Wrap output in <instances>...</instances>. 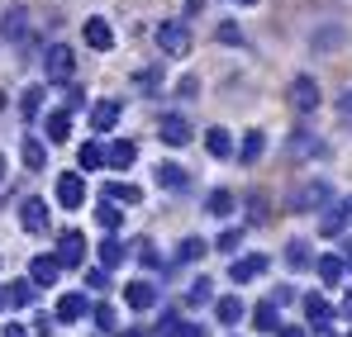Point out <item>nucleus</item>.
<instances>
[{"mask_svg": "<svg viewBox=\"0 0 352 337\" xmlns=\"http://www.w3.org/2000/svg\"><path fill=\"white\" fill-rule=\"evenodd\" d=\"M96 323H100V328H105V333H115V328H119L115 309H110V304H96Z\"/></svg>", "mask_w": 352, "mask_h": 337, "instance_id": "38", "label": "nucleus"}, {"mask_svg": "<svg viewBox=\"0 0 352 337\" xmlns=\"http://www.w3.org/2000/svg\"><path fill=\"white\" fill-rule=\"evenodd\" d=\"M81 105H86V91H67V114L81 110Z\"/></svg>", "mask_w": 352, "mask_h": 337, "instance_id": "44", "label": "nucleus"}, {"mask_svg": "<svg viewBox=\"0 0 352 337\" xmlns=\"http://www.w3.org/2000/svg\"><path fill=\"white\" fill-rule=\"evenodd\" d=\"M0 176H5V157H0Z\"/></svg>", "mask_w": 352, "mask_h": 337, "instance_id": "53", "label": "nucleus"}, {"mask_svg": "<svg viewBox=\"0 0 352 337\" xmlns=\"http://www.w3.org/2000/svg\"><path fill=\"white\" fill-rule=\"evenodd\" d=\"M157 138H162L167 148H186V143H190V124H186L181 114H162V124H157Z\"/></svg>", "mask_w": 352, "mask_h": 337, "instance_id": "7", "label": "nucleus"}, {"mask_svg": "<svg viewBox=\"0 0 352 337\" xmlns=\"http://www.w3.org/2000/svg\"><path fill=\"white\" fill-rule=\"evenodd\" d=\"M58 205L62 209H81L86 205V181L76 171H62L58 176Z\"/></svg>", "mask_w": 352, "mask_h": 337, "instance_id": "4", "label": "nucleus"}, {"mask_svg": "<svg viewBox=\"0 0 352 337\" xmlns=\"http://www.w3.org/2000/svg\"><path fill=\"white\" fill-rule=\"evenodd\" d=\"M5 337H29V333H24V323H10V328H5Z\"/></svg>", "mask_w": 352, "mask_h": 337, "instance_id": "46", "label": "nucleus"}, {"mask_svg": "<svg viewBox=\"0 0 352 337\" xmlns=\"http://www.w3.org/2000/svg\"><path fill=\"white\" fill-rule=\"evenodd\" d=\"M72 71H76V57H72V48H67V43H53V48L43 53V76L62 86V81H72Z\"/></svg>", "mask_w": 352, "mask_h": 337, "instance_id": "2", "label": "nucleus"}, {"mask_svg": "<svg viewBox=\"0 0 352 337\" xmlns=\"http://www.w3.org/2000/svg\"><path fill=\"white\" fill-rule=\"evenodd\" d=\"M252 323H257L262 333H276V328H281V309H276L272 299H262V304L252 309Z\"/></svg>", "mask_w": 352, "mask_h": 337, "instance_id": "22", "label": "nucleus"}, {"mask_svg": "<svg viewBox=\"0 0 352 337\" xmlns=\"http://www.w3.org/2000/svg\"><path fill=\"white\" fill-rule=\"evenodd\" d=\"M0 110H5V91H0Z\"/></svg>", "mask_w": 352, "mask_h": 337, "instance_id": "51", "label": "nucleus"}, {"mask_svg": "<svg viewBox=\"0 0 352 337\" xmlns=\"http://www.w3.org/2000/svg\"><path fill=\"white\" fill-rule=\"evenodd\" d=\"M38 110H43V91L29 86V91L19 95V114H24V119H38Z\"/></svg>", "mask_w": 352, "mask_h": 337, "instance_id": "34", "label": "nucleus"}, {"mask_svg": "<svg viewBox=\"0 0 352 337\" xmlns=\"http://www.w3.org/2000/svg\"><path fill=\"white\" fill-rule=\"evenodd\" d=\"M343 271H352V242H348V252H343Z\"/></svg>", "mask_w": 352, "mask_h": 337, "instance_id": "48", "label": "nucleus"}, {"mask_svg": "<svg viewBox=\"0 0 352 337\" xmlns=\"http://www.w3.org/2000/svg\"><path fill=\"white\" fill-rule=\"evenodd\" d=\"M53 262H58V271H62V266L72 271V266H81V262H86V237H81L76 228H72V233H62L58 257H53Z\"/></svg>", "mask_w": 352, "mask_h": 337, "instance_id": "5", "label": "nucleus"}, {"mask_svg": "<svg viewBox=\"0 0 352 337\" xmlns=\"http://www.w3.org/2000/svg\"><path fill=\"white\" fill-rule=\"evenodd\" d=\"M319 337H333V333H319Z\"/></svg>", "mask_w": 352, "mask_h": 337, "instance_id": "54", "label": "nucleus"}, {"mask_svg": "<svg viewBox=\"0 0 352 337\" xmlns=\"http://www.w3.org/2000/svg\"><path fill=\"white\" fill-rule=\"evenodd\" d=\"M138 86H143V91H153V86H157V67H148V71H138Z\"/></svg>", "mask_w": 352, "mask_h": 337, "instance_id": "43", "label": "nucleus"}, {"mask_svg": "<svg viewBox=\"0 0 352 337\" xmlns=\"http://www.w3.org/2000/svg\"><path fill=\"white\" fill-rule=\"evenodd\" d=\"M29 299H34V285L29 281H10L5 285V304H10V309H24Z\"/></svg>", "mask_w": 352, "mask_h": 337, "instance_id": "28", "label": "nucleus"}, {"mask_svg": "<svg viewBox=\"0 0 352 337\" xmlns=\"http://www.w3.org/2000/svg\"><path fill=\"white\" fill-rule=\"evenodd\" d=\"M43 128H48V138H53V143H67V133H72V114H67V110H53Z\"/></svg>", "mask_w": 352, "mask_h": 337, "instance_id": "26", "label": "nucleus"}, {"mask_svg": "<svg viewBox=\"0 0 352 337\" xmlns=\"http://www.w3.org/2000/svg\"><path fill=\"white\" fill-rule=\"evenodd\" d=\"M291 105L300 114L319 110V81H314V76H295V81H291Z\"/></svg>", "mask_w": 352, "mask_h": 337, "instance_id": "6", "label": "nucleus"}, {"mask_svg": "<svg viewBox=\"0 0 352 337\" xmlns=\"http://www.w3.org/2000/svg\"><path fill=\"white\" fill-rule=\"evenodd\" d=\"M305 318H309V323H319V333H324V323L333 318V304H329L324 294H305Z\"/></svg>", "mask_w": 352, "mask_h": 337, "instance_id": "17", "label": "nucleus"}, {"mask_svg": "<svg viewBox=\"0 0 352 337\" xmlns=\"http://www.w3.org/2000/svg\"><path fill=\"white\" fill-rule=\"evenodd\" d=\"M176 337H210V328H205V323H181Z\"/></svg>", "mask_w": 352, "mask_h": 337, "instance_id": "41", "label": "nucleus"}, {"mask_svg": "<svg viewBox=\"0 0 352 337\" xmlns=\"http://www.w3.org/2000/svg\"><path fill=\"white\" fill-rule=\"evenodd\" d=\"M205 252H210V242H205V237H186V242H181V252H176V257H181V262H200V257H205Z\"/></svg>", "mask_w": 352, "mask_h": 337, "instance_id": "35", "label": "nucleus"}, {"mask_svg": "<svg viewBox=\"0 0 352 337\" xmlns=\"http://www.w3.org/2000/svg\"><path fill=\"white\" fill-rule=\"evenodd\" d=\"M214 318L234 328L238 318H243V299H238V294H224V299H214Z\"/></svg>", "mask_w": 352, "mask_h": 337, "instance_id": "23", "label": "nucleus"}, {"mask_svg": "<svg viewBox=\"0 0 352 337\" xmlns=\"http://www.w3.org/2000/svg\"><path fill=\"white\" fill-rule=\"evenodd\" d=\"M329 200H333V185H329V181H305L291 195V209L295 214H314V209H324Z\"/></svg>", "mask_w": 352, "mask_h": 337, "instance_id": "1", "label": "nucleus"}, {"mask_svg": "<svg viewBox=\"0 0 352 337\" xmlns=\"http://www.w3.org/2000/svg\"><path fill=\"white\" fill-rule=\"evenodd\" d=\"M76 162H81V171H100L105 167V148H100V143H86V148L76 152Z\"/></svg>", "mask_w": 352, "mask_h": 337, "instance_id": "33", "label": "nucleus"}, {"mask_svg": "<svg viewBox=\"0 0 352 337\" xmlns=\"http://www.w3.org/2000/svg\"><path fill=\"white\" fill-rule=\"evenodd\" d=\"M286 266H291V271L314 266V252H309V242H305V237H291V242H286Z\"/></svg>", "mask_w": 352, "mask_h": 337, "instance_id": "18", "label": "nucleus"}, {"mask_svg": "<svg viewBox=\"0 0 352 337\" xmlns=\"http://www.w3.org/2000/svg\"><path fill=\"white\" fill-rule=\"evenodd\" d=\"M210 285H214V281H205V276H200V281H190L186 299H190V304H210V299H214V290H210Z\"/></svg>", "mask_w": 352, "mask_h": 337, "instance_id": "36", "label": "nucleus"}, {"mask_svg": "<svg viewBox=\"0 0 352 337\" xmlns=\"http://www.w3.org/2000/svg\"><path fill=\"white\" fill-rule=\"evenodd\" d=\"M58 281V262L53 257H34L29 262V285H53Z\"/></svg>", "mask_w": 352, "mask_h": 337, "instance_id": "21", "label": "nucleus"}, {"mask_svg": "<svg viewBox=\"0 0 352 337\" xmlns=\"http://www.w3.org/2000/svg\"><path fill=\"white\" fill-rule=\"evenodd\" d=\"M124 304H129V309H138V314H143V309H153V304H157V285H153V281L124 285Z\"/></svg>", "mask_w": 352, "mask_h": 337, "instance_id": "8", "label": "nucleus"}, {"mask_svg": "<svg viewBox=\"0 0 352 337\" xmlns=\"http://www.w3.org/2000/svg\"><path fill=\"white\" fill-rule=\"evenodd\" d=\"M238 242H243V233H238V228H229V233L219 237V252H238Z\"/></svg>", "mask_w": 352, "mask_h": 337, "instance_id": "39", "label": "nucleus"}, {"mask_svg": "<svg viewBox=\"0 0 352 337\" xmlns=\"http://www.w3.org/2000/svg\"><path fill=\"white\" fill-rule=\"evenodd\" d=\"M19 224H24V233H43L48 228V205L43 200H24L19 205Z\"/></svg>", "mask_w": 352, "mask_h": 337, "instance_id": "10", "label": "nucleus"}, {"mask_svg": "<svg viewBox=\"0 0 352 337\" xmlns=\"http://www.w3.org/2000/svg\"><path fill=\"white\" fill-rule=\"evenodd\" d=\"M267 271V257L262 252H252V257H238L234 266H229V276H234V285H248V281H257Z\"/></svg>", "mask_w": 352, "mask_h": 337, "instance_id": "9", "label": "nucleus"}, {"mask_svg": "<svg viewBox=\"0 0 352 337\" xmlns=\"http://www.w3.org/2000/svg\"><path fill=\"white\" fill-rule=\"evenodd\" d=\"M157 48L167 57H186L190 53V29H186L181 19H167V24L157 29Z\"/></svg>", "mask_w": 352, "mask_h": 337, "instance_id": "3", "label": "nucleus"}, {"mask_svg": "<svg viewBox=\"0 0 352 337\" xmlns=\"http://www.w3.org/2000/svg\"><path fill=\"white\" fill-rule=\"evenodd\" d=\"M86 285H91V290H105V285H110V271H100V266L86 271Z\"/></svg>", "mask_w": 352, "mask_h": 337, "instance_id": "40", "label": "nucleus"}, {"mask_svg": "<svg viewBox=\"0 0 352 337\" xmlns=\"http://www.w3.org/2000/svg\"><path fill=\"white\" fill-rule=\"evenodd\" d=\"M205 209H210L214 219H229V214H234V195H229V190H210Z\"/></svg>", "mask_w": 352, "mask_h": 337, "instance_id": "29", "label": "nucleus"}, {"mask_svg": "<svg viewBox=\"0 0 352 337\" xmlns=\"http://www.w3.org/2000/svg\"><path fill=\"white\" fill-rule=\"evenodd\" d=\"M96 224L105 228V233H115V228L124 224V209H119V205H110V200H100V209H96Z\"/></svg>", "mask_w": 352, "mask_h": 337, "instance_id": "30", "label": "nucleus"}, {"mask_svg": "<svg viewBox=\"0 0 352 337\" xmlns=\"http://www.w3.org/2000/svg\"><path fill=\"white\" fill-rule=\"evenodd\" d=\"M24 34H29V14H24V10H5V19H0V38L19 43Z\"/></svg>", "mask_w": 352, "mask_h": 337, "instance_id": "15", "label": "nucleus"}, {"mask_svg": "<svg viewBox=\"0 0 352 337\" xmlns=\"http://www.w3.org/2000/svg\"><path fill=\"white\" fill-rule=\"evenodd\" d=\"M252 219H257V224L267 219V200H262V195H252Z\"/></svg>", "mask_w": 352, "mask_h": 337, "instance_id": "45", "label": "nucleus"}, {"mask_svg": "<svg viewBox=\"0 0 352 337\" xmlns=\"http://www.w3.org/2000/svg\"><path fill=\"white\" fill-rule=\"evenodd\" d=\"M133 247H138V262H143V266H162V257H157V247H153L148 237H143V242H133Z\"/></svg>", "mask_w": 352, "mask_h": 337, "instance_id": "37", "label": "nucleus"}, {"mask_svg": "<svg viewBox=\"0 0 352 337\" xmlns=\"http://www.w3.org/2000/svg\"><path fill=\"white\" fill-rule=\"evenodd\" d=\"M238 5H257V0H238Z\"/></svg>", "mask_w": 352, "mask_h": 337, "instance_id": "52", "label": "nucleus"}, {"mask_svg": "<svg viewBox=\"0 0 352 337\" xmlns=\"http://www.w3.org/2000/svg\"><path fill=\"white\" fill-rule=\"evenodd\" d=\"M281 337H305V333H300V328H281Z\"/></svg>", "mask_w": 352, "mask_h": 337, "instance_id": "49", "label": "nucleus"}, {"mask_svg": "<svg viewBox=\"0 0 352 337\" xmlns=\"http://www.w3.org/2000/svg\"><path fill=\"white\" fill-rule=\"evenodd\" d=\"M319 152H324V143L314 133H295L291 138V157H319Z\"/></svg>", "mask_w": 352, "mask_h": 337, "instance_id": "27", "label": "nucleus"}, {"mask_svg": "<svg viewBox=\"0 0 352 337\" xmlns=\"http://www.w3.org/2000/svg\"><path fill=\"white\" fill-rule=\"evenodd\" d=\"M119 124V100H100V105H91V128L96 133H110Z\"/></svg>", "mask_w": 352, "mask_h": 337, "instance_id": "13", "label": "nucleus"}, {"mask_svg": "<svg viewBox=\"0 0 352 337\" xmlns=\"http://www.w3.org/2000/svg\"><path fill=\"white\" fill-rule=\"evenodd\" d=\"M19 157H24V167H29V171L48 167V148H43L38 138H24V143H19Z\"/></svg>", "mask_w": 352, "mask_h": 337, "instance_id": "19", "label": "nucleus"}, {"mask_svg": "<svg viewBox=\"0 0 352 337\" xmlns=\"http://www.w3.org/2000/svg\"><path fill=\"white\" fill-rule=\"evenodd\" d=\"M133 157H138V148H133L129 138H119V143L105 148V167H115V171H129V167H133Z\"/></svg>", "mask_w": 352, "mask_h": 337, "instance_id": "12", "label": "nucleus"}, {"mask_svg": "<svg viewBox=\"0 0 352 337\" xmlns=\"http://www.w3.org/2000/svg\"><path fill=\"white\" fill-rule=\"evenodd\" d=\"M86 43H91L96 53H110V48H115V29H110L105 19H86Z\"/></svg>", "mask_w": 352, "mask_h": 337, "instance_id": "11", "label": "nucleus"}, {"mask_svg": "<svg viewBox=\"0 0 352 337\" xmlns=\"http://www.w3.org/2000/svg\"><path fill=\"white\" fill-rule=\"evenodd\" d=\"M343 114H352V91H348V95H343Z\"/></svg>", "mask_w": 352, "mask_h": 337, "instance_id": "50", "label": "nucleus"}, {"mask_svg": "<svg viewBox=\"0 0 352 337\" xmlns=\"http://www.w3.org/2000/svg\"><path fill=\"white\" fill-rule=\"evenodd\" d=\"M314 266H319V281H324V285H338V281H343V257H319Z\"/></svg>", "mask_w": 352, "mask_h": 337, "instance_id": "31", "label": "nucleus"}, {"mask_svg": "<svg viewBox=\"0 0 352 337\" xmlns=\"http://www.w3.org/2000/svg\"><path fill=\"white\" fill-rule=\"evenodd\" d=\"M262 152H267V133H257V128H252V133L243 138V148H238V162H248V167H252Z\"/></svg>", "mask_w": 352, "mask_h": 337, "instance_id": "24", "label": "nucleus"}, {"mask_svg": "<svg viewBox=\"0 0 352 337\" xmlns=\"http://www.w3.org/2000/svg\"><path fill=\"white\" fill-rule=\"evenodd\" d=\"M219 43H243V34H238V24H219Z\"/></svg>", "mask_w": 352, "mask_h": 337, "instance_id": "42", "label": "nucleus"}, {"mask_svg": "<svg viewBox=\"0 0 352 337\" xmlns=\"http://www.w3.org/2000/svg\"><path fill=\"white\" fill-rule=\"evenodd\" d=\"M96 257H100V271H115L119 262H124V257H129V247H124V242H119L115 233H110V237H105V242H100V247H96Z\"/></svg>", "mask_w": 352, "mask_h": 337, "instance_id": "14", "label": "nucleus"}, {"mask_svg": "<svg viewBox=\"0 0 352 337\" xmlns=\"http://www.w3.org/2000/svg\"><path fill=\"white\" fill-rule=\"evenodd\" d=\"M205 148H210V157H229V152H234L229 128H210V133H205Z\"/></svg>", "mask_w": 352, "mask_h": 337, "instance_id": "25", "label": "nucleus"}, {"mask_svg": "<svg viewBox=\"0 0 352 337\" xmlns=\"http://www.w3.org/2000/svg\"><path fill=\"white\" fill-rule=\"evenodd\" d=\"M100 200H110V205H138V200H143V190H138V185H129V181H110Z\"/></svg>", "mask_w": 352, "mask_h": 337, "instance_id": "16", "label": "nucleus"}, {"mask_svg": "<svg viewBox=\"0 0 352 337\" xmlns=\"http://www.w3.org/2000/svg\"><path fill=\"white\" fill-rule=\"evenodd\" d=\"M86 309H91V304H86V294H62V299H58V318H62V323L86 318Z\"/></svg>", "mask_w": 352, "mask_h": 337, "instance_id": "20", "label": "nucleus"}, {"mask_svg": "<svg viewBox=\"0 0 352 337\" xmlns=\"http://www.w3.org/2000/svg\"><path fill=\"white\" fill-rule=\"evenodd\" d=\"M157 185H167V190H186V171L176 167V162H162V167H157Z\"/></svg>", "mask_w": 352, "mask_h": 337, "instance_id": "32", "label": "nucleus"}, {"mask_svg": "<svg viewBox=\"0 0 352 337\" xmlns=\"http://www.w3.org/2000/svg\"><path fill=\"white\" fill-rule=\"evenodd\" d=\"M343 318H352V290L343 294Z\"/></svg>", "mask_w": 352, "mask_h": 337, "instance_id": "47", "label": "nucleus"}]
</instances>
